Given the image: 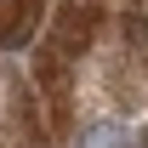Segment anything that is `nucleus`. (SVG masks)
I'll list each match as a JSON object with an SVG mask.
<instances>
[{
  "label": "nucleus",
  "instance_id": "obj_1",
  "mask_svg": "<svg viewBox=\"0 0 148 148\" xmlns=\"http://www.w3.org/2000/svg\"><path fill=\"white\" fill-rule=\"evenodd\" d=\"M97 17H103V12H97V0H86V6H80V0L57 6V17H51V51H57V57L86 51V46L97 40Z\"/></svg>",
  "mask_w": 148,
  "mask_h": 148
},
{
  "label": "nucleus",
  "instance_id": "obj_2",
  "mask_svg": "<svg viewBox=\"0 0 148 148\" xmlns=\"http://www.w3.org/2000/svg\"><path fill=\"white\" fill-rule=\"evenodd\" d=\"M34 80L57 97V103H63V91H69V63H63L57 51H40V57H34Z\"/></svg>",
  "mask_w": 148,
  "mask_h": 148
},
{
  "label": "nucleus",
  "instance_id": "obj_3",
  "mask_svg": "<svg viewBox=\"0 0 148 148\" xmlns=\"http://www.w3.org/2000/svg\"><path fill=\"white\" fill-rule=\"evenodd\" d=\"M80 148H131V137H125V125L97 120V125H80Z\"/></svg>",
  "mask_w": 148,
  "mask_h": 148
},
{
  "label": "nucleus",
  "instance_id": "obj_4",
  "mask_svg": "<svg viewBox=\"0 0 148 148\" xmlns=\"http://www.w3.org/2000/svg\"><path fill=\"white\" fill-rule=\"evenodd\" d=\"M125 34L131 40H148V12H131V17H125Z\"/></svg>",
  "mask_w": 148,
  "mask_h": 148
},
{
  "label": "nucleus",
  "instance_id": "obj_5",
  "mask_svg": "<svg viewBox=\"0 0 148 148\" xmlns=\"http://www.w3.org/2000/svg\"><path fill=\"white\" fill-rule=\"evenodd\" d=\"M137 148H148V131H143V143H137Z\"/></svg>",
  "mask_w": 148,
  "mask_h": 148
}]
</instances>
